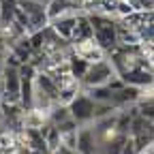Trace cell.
<instances>
[{
  "mask_svg": "<svg viewBox=\"0 0 154 154\" xmlns=\"http://www.w3.org/2000/svg\"><path fill=\"white\" fill-rule=\"evenodd\" d=\"M0 75H2V82H5V101L2 103L17 105L19 103V92H22V75H19V66L7 64Z\"/></svg>",
  "mask_w": 154,
  "mask_h": 154,
  "instance_id": "cell-5",
  "label": "cell"
},
{
  "mask_svg": "<svg viewBox=\"0 0 154 154\" xmlns=\"http://www.w3.org/2000/svg\"><path fill=\"white\" fill-rule=\"evenodd\" d=\"M137 109L146 120H154V96H141L137 101Z\"/></svg>",
  "mask_w": 154,
  "mask_h": 154,
  "instance_id": "cell-13",
  "label": "cell"
},
{
  "mask_svg": "<svg viewBox=\"0 0 154 154\" xmlns=\"http://www.w3.org/2000/svg\"><path fill=\"white\" fill-rule=\"evenodd\" d=\"M75 2H77V5H79V7H82V9H84V7H86V5H88V2H90V0H75Z\"/></svg>",
  "mask_w": 154,
  "mask_h": 154,
  "instance_id": "cell-19",
  "label": "cell"
},
{
  "mask_svg": "<svg viewBox=\"0 0 154 154\" xmlns=\"http://www.w3.org/2000/svg\"><path fill=\"white\" fill-rule=\"evenodd\" d=\"M45 7H47L49 22H51V19H56L58 15H62V13H69V11H84L79 5L75 2V0H47Z\"/></svg>",
  "mask_w": 154,
  "mask_h": 154,
  "instance_id": "cell-8",
  "label": "cell"
},
{
  "mask_svg": "<svg viewBox=\"0 0 154 154\" xmlns=\"http://www.w3.org/2000/svg\"><path fill=\"white\" fill-rule=\"evenodd\" d=\"M17 7L28 15L30 34L49 26V17H47V7H45V2H38V0H17Z\"/></svg>",
  "mask_w": 154,
  "mask_h": 154,
  "instance_id": "cell-2",
  "label": "cell"
},
{
  "mask_svg": "<svg viewBox=\"0 0 154 154\" xmlns=\"http://www.w3.org/2000/svg\"><path fill=\"white\" fill-rule=\"evenodd\" d=\"M0 154H2V152H0Z\"/></svg>",
  "mask_w": 154,
  "mask_h": 154,
  "instance_id": "cell-25",
  "label": "cell"
},
{
  "mask_svg": "<svg viewBox=\"0 0 154 154\" xmlns=\"http://www.w3.org/2000/svg\"><path fill=\"white\" fill-rule=\"evenodd\" d=\"M49 154H75V150H73V148H66V146L60 143V146H58L54 152H49Z\"/></svg>",
  "mask_w": 154,
  "mask_h": 154,
  "instance_id": "cell-15",
  "label": "cell"
},
{
  "mask_svg": "<svg viewBox=\"0 0 154 154\" xmlns=\"http://www.w3.org/2000/svg\"><path fill=\"white\" fill-rule=\"evenodd\" d=\"M120 154H137V146H135V141H133L131 135H128V139L124 141V148H122Z\"/></svg>",
  "mask_w": 154,
  "mask_h": 154,
  "instance_id": "cell-14",
  "label": "cell"
},
{
  "mask_svg": "<svg viewBox=\"0 0 154 154\" xmlns=\"http://www.w3.org/2000/svg\"><path fill=\"white\" fill-rule=\"evenodd\" d=\"M84 11H69V13H62L58 15L56 19H51L49 26L56 34H60L62 38H66V41H71L73 38V32H75V24H77V17H79Z\"/></svg>",
  "mask_w": 154,
  "mask_h": 154,
  "instance_id": "cell-6",
  "label": "cell"
},
{
  "mask_svg": "<svg viewBox=\"0 0 154 154\" xmlns=\"http://www.w3.org/2000/svg\"><path fill=\"white\" fill-rule=\"evenodd\" d=\"M152 126H154V120H152Z\"/></svg>",
  "mask_w": 154,
  "mask_h": 154,
  "instance_id": "cell-23",
  "label": "cell"
},
{
  "mask_svg": "<svg viewBox=\"0 0 154 154\" xmlns=\"http://www.w3.org/2000/svg\"><path fill=\"white\" fill-rule=\"evenodd\" d=\"M71 49L77 58H82V60H86L88 64H94V62H101V60H107V54L105 49L92 38H84V41H75L71 43Z\"/></svg>",
  "mask_w": 154,
  "mask_h": 154,
  "instance_id": "cell-4",
  "label": "cell"
},
{
  "mask_svg": "<svg viewBox=\"0 0 154 154\" xmlns=\"http://www.w3.org/2000/svg\"><path fill=\"white\" fill-rule=\"evenodd\" d=\"M9 54V51H7ZM7 54H0V73L5 71V66H7Z\"/></svg>",
  "mask_w": 154,
  "mask_h": 154,
  "instance_id": "cell-17",
  "label": "cell"
},
{
  "mask_svg": "<svg viewBox=\"0 0 154 154\" xmlns=\"http://www.w3.org/2000/svg\"><path fill=\"white\" fill-rule=\"evenodd\" d=\"M24 128H34V131H41L47 122H49V113L41 111V109H28L24 111Z\"/></svg>",
  "mask_w": 154,
  "mask_h": 154,
  "instance_id": "cell-9",
  "label": "cell"
},
{
  "mask_svg": "<svg viewBox=\"0 0 154 154\" xmlns=\"http://www.w3.org/2000/svg\"><path fill=\"white\" fill-rule=\"evenodd\" d=\"M94 36V30L90 26V19L86 13H82L79 17H77V24H75V32H73V38H71V43L75 41H84V38H92Z\"/></svg>",
  "mask_w": 154,
  "mask_h": 154,
  "instance_id": "cell-10",
  "label": "cell"
},
{
  "mask_svg": "<svg viewBox=\"0 0 154 154\" xmlns=\"http://www.w3.org/2000/svg\"><path fill=\"white\" fill-rule=\"evenodd\" d=\"M38 2H47V0H38Z\"/></svg>",
  "mask_w": 154,
  "mask_h": 154,
  "instance_id": "cell-22",
  "label": "cell"
},
{
  "mask_svg": "<svg viewBox=\"0 0 154 154\" xmlns=\"http://www.w3.org/2000/svg\"><path fill=\"white\" fill-rule=\"evenodd\" d=\"M5 101V82H2V75H0V103Z\"/></svg>",
  "mask_w": 154,
  "mask_h": 154,
  "instance_id": "cell-18",
  "label": "cell"
},
{
  "mask_svg": "<svg viewBox=\"0 0 154 154\" xmlns=\"http://www.w3.org/2000/svg\"><path fill=\"white\" fill-rule=\"evenodd\" d=\"M2 154H13V152H2Z\"/></svg>",
  "mask_w": 154,
  "mask_h": 154,
  "instance_id": "cell-21",
  "label": "cell"
},
{
  "mask_svg": "<svg viewBox=\"0 0 154 154\" xmlns=\"http://www.w3.org/2000/svg\"><path fill=\"white\" fill-rule=\"evenodd\" d=\"M94 150H96V135H94L92 124L79 126V131H77V148H75V152L90 154V152H94Z\"/></svg>",
  "mask_w": 154,
  "mask_h": 154,
  "instance_id": "cell-7",
  "label": "cell"
},
{
  "mask_svg": "<svg viewBox=\"0 0 154 154\" xmlns=\"http://www.w3.org/2000/svg\"><path fill=\"white\" fill-rule=\"evenodd\" d=\"M7 51H9V43L0 36V54H7Z\"/></svg>",
  "mask_w": 154,
  "mask_h": 154,
  "instance_id": "cell-16",
  "label": "cell"
},
{
  "mask_svg": "<svg viewBox=\"0 0 154 154\" xmlns=\"http://www.w3.org/2000/svg\"><path fill=\"white\" fill-rule=\"evenodd\" d=\"M69 120H73L69 105L56 103V105L51 107V111H49V122H51L54 126H60V124H64V122H69Z\"/></svg>",
  "mask_w": 154,
  "mask_h": 154,
  "instance_id": "cell-11",
  "label": "cell"
},
{
  "mask_svg": "<svg viewBox=\"0 0 154 154\" xmlns=\"http://www.w3.org/2000/svg\"><path fill=\"white\" fill-rule=\"evenodd\" d=\"M90 154H99V150H94V152H90Z\"/></svg>",
  "mask_w": 154,
  "mask_h": 154,
  "instance_id": "cell-20",
  "label": "cell"
},
{
  "mask_svg": "<svg viewBox=\"0 0 154 154\" xmlns=\"http://www.w3.org/2000/svg\"><path fill=\"white\" fill-rule=\"evenodd\" d=\"M75 154H79V152H75Z\"/></svg>",
  "mask_w": 154,
  "mask_h": 154,
  "instance_id": "cell-24",
  "label": "cell"
},
{
  "mask_svg": "<svg viewBox=\"0 0 154 154\" xmlns=\"http://www.w3.org/2000/svg\"><path fill=\"white\" fill-rule=\"evenodd\" d=\"M113 77H116V71H113L109 58H107V60L90 64L79 84H82V90H90V88H96V86H107Z\"/></svg>",
  "mask_w": 154,
  "mask_h": 154,
  "instance_id": "cell-1",
  "label": "cell"
},
{
  "mask_svg": "<svg viewBox=\"0 0 154 154\" xmlns=\"http://www.w3.org/2000/svg\"><path fill=\"white\" fill-rule=\"evenodd\" d=\"M88 66H90V64H88L86 60H82V58H77L75 54H71V58H69V73L75 77V79L82 82V77L86 75Z\"/></svg>",
  "mask_w": 154,
  "mask_h": 154,
  "instance_id": "cell-12",
  "label": "cell"
},
{
  "mask_svg": "<svg viewBox=\"0 0 154 154\" xmlns=\"http://www.w3.org/2000/svg\"><path fill=\"white\" fill-rule=\"evenodd\" d=\"M94 107H96V103L90 99V96H88L84 90H82V92L69 103L71 116H73V120L79 124V126H84V124H92V122H94Z\"/></svg>",
  "mask_w": 154,
  "mask_h": 154,
  "instance_id": "cell-3",
  "label": "cell"
}]
</instances>
